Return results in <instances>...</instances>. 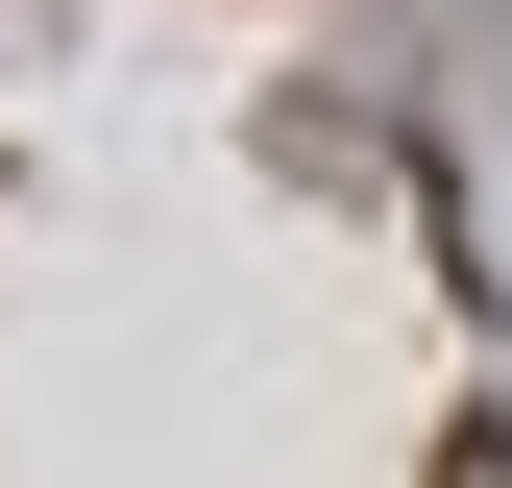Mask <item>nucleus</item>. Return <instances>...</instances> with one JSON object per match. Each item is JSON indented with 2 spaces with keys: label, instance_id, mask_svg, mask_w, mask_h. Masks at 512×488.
Returning a JSON list of instances; mask_svg holds the SVG:
<instances>
[{
  "label": "nucleus",
  "instance_id": "1",
  "mask_svg": "<svg viewBox=\"0 0 512 488\" xmlns=\"http://www.w3.org/2000/svg\"><path fill=\"white\" fill-rule=\"evenodd\" d=\"M439 488H512V415H464V440H439Z\"/></svg>",
  "mask_w": 512,
  "mask_h": 488
}]
</instances>
